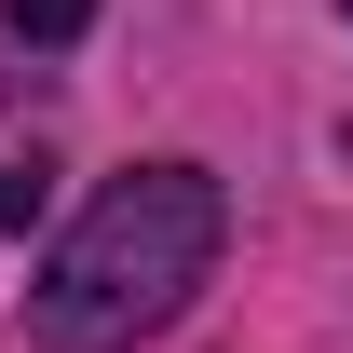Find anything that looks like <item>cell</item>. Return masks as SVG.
<instances>
[{"label": "cell", "instance_id": "1", "mask_svg": "<svg viewBox=\"0 0 353 353\" xmlns=\"http://www.w3.org/2000/svg\"><path fill=\"white\" fill-rule=\"evenodd\" d=\"M218 245H231V190L204 163H136V176H109L82 218L54 231L41 285H28L41 353H136L150 326L190 312V285L218 272Z\"/></svg>", "mask_w": 353, "mask_h": 353}, {"label": "cell", "instance_id": "2", "mask_svg": "<svg viewBox=\"0 0 353 353\" xmlns=\"http://www.w3.org/2000/svg\"><path fill=\"white\" fill-rule=\"evenodd\" d=\"M0 14H14V28H28L41 54H54V41H82V28H95V0H0Z\"/></svg>", "mask_w": 353, "mask_h": 353}, {"label": "cell", "instance_id": "3", "mask_svg": "<svg viewBox=\"0 0 353 353\" xmlns=\"http://www.w3.org/2000/svg\"><path fill=\"white\" fill-rule=\"evenodd\" d=\"M41 204H54V176H41V163H0V231H28Z\"/></svg>", "mask_w": 353, "mask_h": 353}]
</instances>
